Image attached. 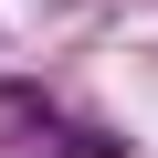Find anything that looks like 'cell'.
Here are the masks:
<instances>
[{
    "mask_svg": "<svg viewBox=\"0 0 158 158\" xmlns=\"http://www.w3.org/2000/svg\"><path fill=\"white\" fill-rule=\"evenodd\" d=\"M0 137H21V148H74V158H106V137H85V127H63L42 95H21V85H0Z\"/></svg>",
    "mask_w": 158,
    "mask_h": 158,
    "instance_id": "cell-1",
    "label": "cell"
}]
</instances>
